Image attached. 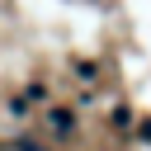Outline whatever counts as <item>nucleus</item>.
I'll list each match as a JSON object with an SVG mask.
<instances>
[{
  "label": "nucleus",
  "mask_w": 151,
  "mask_h": 151,
  "mask_svg": "<svg viewBox=\"0 0 151 151\" xmlns=\"http://www.w3.org/2000/svg\"><path fill=\"white\" fill-rule=\"evenodd\" d=\"M19 151H42V146H33V142H24V146H19Z\"/></svg>",
  "instance_id": "obj_1"
}]
</instances>
